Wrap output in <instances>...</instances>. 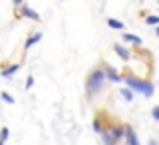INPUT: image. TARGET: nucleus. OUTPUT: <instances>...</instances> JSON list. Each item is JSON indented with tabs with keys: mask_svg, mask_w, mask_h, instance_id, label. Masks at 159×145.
Returning <instances> with one entry per match:
<instances>
[{
	"mask_svg": "<svg viewBox=\"0 0 159 145\" xmlns=\"http://www.w3.org/2000/svg\"><path fill=\"white\" fill-rule=\"evenodd\" d=\"M105 81H107L105 71H103L101 63H97L89 73H87V77H85V91H87V97H95V95H97L99 91L105 87Z\"/></svg>",
	"mask_w": 159,
	"mask_h": 145,
	"instance_id": "f257e3e1",
	"label": "nucleus"
},
{
	"mask_svg": "<svg viewBox=\"0 0 159 145\" xmlns=\"http://www.w3.org/2000/svg\"><path fill=\"white\" fill-rule=\"evenodd\" d=\"M123 81L127 83L129 89H133L135 93H141L145 99H151L153 93H155V85H153L149 79H139V77H133V75H123Z\"/></svg>",
	"mask_w": 159,
	"mask_h": 145,
	"instance_id": "f03ea898",
	"label": "nucleus"
},
{
	"mask_svg": "<svg viewBox=\"0 0 159 145\" xmlns=\"http://www.w3.org/2000/svg\"><path fill=\"white\" fill-rule=\"evenodd\" d=\"M14 16L16 18H28V20H32V22H40V14L34 10V8H30L28 4H22L20 8H16V12H14Z\"/></svg>",
	"mask_w": 159,
	"mask_h": 145,
	"instance_id": "7ed1b4c3",
	"label": "nucleus"
},
{
	"mask_svg": "<svg viewBox=\"0 0 159 145\" xmlns=\"http://www.w3.org/2000/svg\"><path fill=\"white\" fill-rule=\"evenodd\" d=\"M99 63H101L103 71H105V77H107V81H111V83H125V81H123V75H121L119 71H117V69H113L111 65H107L103 59L99 61Z\"/></svg>",
	"mask_w": 159,
	"mask_h": 145,
	"instance_id": "20e7f679",
	"label": "nucleus"
},
{
	"mask_svg": "<svg viewBox=\"0 0 159 145\" xmlns=\"http://www.w3.org/2000/svg\"><path fill=\"white\" fill-rule=\"evenodd\" d=\"M113 51H115V55L119 57L121 61H125V63H127V61H131V48L123 47L121 43H115V44H113Z\"/></svg>",
	"mask_w": 159,
	"mask_h": 145,
	"instance_id": "39448f33",
	"label": "nucleus"
},
{
	"mask_svg": "<svg viewBox=\"0 0 159 145\" xmlns=\"http://www.w3.org/2000/svg\"><path fill=\"white\" fill-rule=\"evenodd\" d=\"M121 40H123L125 44H131V47H141V44H143L141 36L133 34V32H121Z\"/></svg>",
	"mask_w": 159,
	"mask_h": 145,
	"instance_id": "423d86ee",
	"label": "nucleus"
},
{
	"mask_svg": "<svg viewBox=\"0 0 159 145\" xmlns=\"http://www.w3.org/2000/svg\"><path fill=\"white\" fill-rule=\"evenodd\" d=\"M40 40H43V32H32V34L28 36L26 40H24V52L30 51V48L34 47V44H39Z\"/></svg>",
	"mask_w": 159,
	"mask_h": 145,
	"instance_id": "0eeeda50",
	"label": "nucleus"
},
{
	"mask_svg": "<svg viewBox=\"0 0 159 145\" xmlns=\"http://www.w3.org/2000/svg\"><path fill=\"white\" fill-rule=\"evenodd\" d=\"M20 69V63H14V65H2V69H0V75H2L4 79H10L14 77L16 71Z\"/></svg>",
	"mask_w": 159,
	"mask_h": 145,
	"instance_id": "6e6552de",
	"label": "nucleus"
},
{
	"mask_svg": "<svg viewBox=\"0 0 159 145\" xmlns=\"http://www.w3.org/2000/svg\"><path fill=\"white\" fill-rule=\"evenodd\" d=\"M125 145H139V139H137V135H135V131H133V127L127 123V131H125Z\"/></svg>",
	"mask_w": 159,
	"mask_h": 145,
	"instance_id": "1a4fd4ad",
	"label": "nucleus"
},
{
	"mask_svg": "<svg viewBox=\"0 0 159 145\" xmlns=\"http://www.w3.org/2000/svg\"><path fill=\"white\" fill-rule=\"evenodd\" d=\"M107 26L113 28V30H125V22H121V20L113 18V16H109V18H107Z\"/></svg>",
	"mask_w": 159,
	"mask_h": 145,
	"instance_id": "9d476101",
	"label": "nucleus"
},
{
	"mask_svg": "<svg viewBox=\"0 0 159 145\" xmlns=\"http://www.w3.org/2000/svg\"><path fill=\"white\" fill-rule=\"evenodd\" d=\"M145 24H147V26H159V16L157 14H149L147 18H145Z\"/></svg>",
	"mask_w": 159,
	"mask_h": 145,
	"instance_id": "9b49d317",
	"label": "nucleus"
},
{
	"mask_svg": "<svg viewBox=\"0 0 159 145\" xmlns=\"http://www.w3.org/2000/svg\"><path fill=\"white\" fill-rule=\"evenodd\" d=\"M133 93H135V91L129 89V87H127V89H121V97H123L125 101H133V99H135V97H133Z\"/></svg>",
	"mask_w": 159,
	"mask_h": 145,
	"instance_id": "f8f14e48",
	"label": "nucleus"
},
{
	"mask_svg": "<svg viewBox=\"0 0 159 145\" xmlns=\"http://www.w3.org/2000/svg\"><path fill=\"white\" fill-rule=\"evenodd\" d=\"M8 135H10V131H8V127H2V131H0V139H2L4 143H6V139H8Z\"/></svg>",
	"mask_w": 159,
	"mask_h": 145,
	"instance_id": "ddd939ff",
	"label": "nucleus"
},
{
	"mask_svg": "<svg viewBox=\"0 0 159 145\" xmlns=\"http://www.w3.org/2000/svg\"><path fill=\"white\" fill-rule=\"evenodd\" d=\"M147 16H149V10H147V8H143V10H139V12H137V18H147Z\"/></svg>",
	"mask_w": 159,
	"mask_h": 145,
	"instance_id": "4468645a",
	"label": "nucleus"
},
{
	"mask_svg": "<svg viewBox=\"0 0 159 145\" xmlns=\"http://www.w3.org/2000/svg\"><path fill=\"white\" fill-rule=\"evenodd\" d=\"M32 85H34V77H26V83H24V87H26V89H32Z\"/></svg>",
	"mask_w": 159,
	"mask_h": 145,
	"instance_id": "2eb2a0df",
	"label": "nucleus"
},
{
	"mask_svg": "<svg viewBox=\"0 0 159 145\" xmlns=\"http://www.w3.org/2000/svg\"><path fill=\"white\" fill-rule=\"evenodd\" d=\"M151 115H153V119H155V121H159V105H155L151 109Z\"/></svg>",
	"mask_w": 159,
	"mask_h": 145,
	"instance_id": "dca6fc26",
	"label": "nucleus"
},
{
	"mask_svg": "<svg viewBox=\"0 0 159 145\" xmlns=\"http://www.w3.org/2000/svg\"><path fill=\"white\" fill-rule=\"evenodd\" d=\"M2 99H4L6 103H10V105L14 103V99H12V95H10V93H2Z\"/></svg>",
	"mask_w": 159,
	"mask_h": 145,
	"instance_id": "f3484780",
	"label": "nucleus"
},
{
	"mask_svg": "<svg viewBox=\"0 0 159 145\" xmlns=\"http://www.w3.org/2000/svg\"><path fill=\"white\" fill-rule=\"evenodd\" d=\"M12 4H14V8H20L24 4V0H12Z\"/></svg>",
	"mask_w": 159,
	"mask_h": 145,
	"instance_id": "a211bd4d",
	"label": "nucleus"
},
{
	"mask_svg": "<svg viewBox=\"0 0 159 145\" xmlns=\"http://www.w3.org/2000/svg\"><path fill=\"white\" fill-rule=\"evenodd\" d=\"M153 32H155V36L159 39V26H155V30H153Z\"/></svg>",
	"mask_w": 159,
	"mask_h": 145,
	"instance_id": "6ab92c4d",
	"label": "nucleus"
},
{
	"mask_svg": "<svg viewBox=\"0 0 159 145\" xmlns=\"http://www.w3.org/2000/svg\"><path fill=\"white\" fill-rule=\"evenodd\" d=\"M0 145H4V141H2V139H0Z\"/></svg>",
	"mask_w": 159,
	"mask_h": 145,
	"instance_id": "aec40b11",
	"label": "nucleus"
},
{
	"mask_svg": "<svg viewBox=\"0 0 159 145\" xmlns=\"http://www.w3.org/2000/svg\"><path fill=\"white\" fill-rule=\"evenodd\" d=\"M157 4H159V0H157Z\"/></svg>",
	"mask_w": 159,
	"mask_h": 145,
	"instance_id": "412c9836",
	"label": "nucleus"
}]
</instances>
